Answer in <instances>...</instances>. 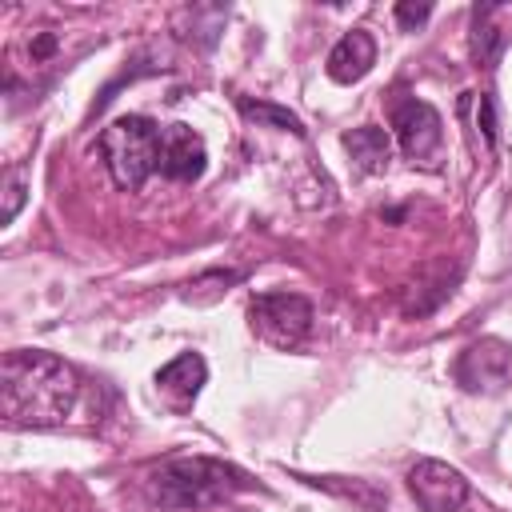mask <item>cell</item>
Listing matches in <instances>:
<instances>
[{
  "label": "cell",
  "instance_id": "1",
  "mask_svg": "<svg viewBox=\"0 0 512 512\" xmlns=\"http://www.w3.org/2000/svg\"><path fill=\"white\" fill-rule=\"evenodd\" d=\"M80 396V376L68 360L40 348H12L0 360V412L20 428L64 424Z\"/></svg>",
  "mask_w": 512,
  "mask_h": 512
},
{
  "label": "cell",
  "instance_id": "2",
  "mask_svg": "<svg viewBox=\"0 0 512 512\" xmlns=\"http://www.w3.org/2000/svg\"><path fill=\"white\" fill-rule=\"evenodd\" d=\"M148 488L164 508H208L248 488V476L216 456H172L148 472Z\"/></svg>",
  "mask_w": 512,
  "mask_h": 512
},
{
  "label": "cell",
  "instance_id": "3",
  "mask_svg": "<svg viewBox=\"0 0 512 512\" xmlns=\"http://www.w3.org/2000/svg\"><path fill=\"white\" fill-rule=\"evenodd\" d=\"M160 148L164 128L148 116H120L100 132V156L124 192H140L144 180L160 172Z\"/></svg>",
  "mask_w": 512,
  "mask_h": 512
},
{
  "label": "cell",
  "instance_id": "4",
  "mask_svg": "<svg viewBox=\"0 0 512 512\" xmlns=\"http://www.w3.org/2000/svg\"><path fill=\"white\" fill-rule=\"evenodd\" d=\"M252 328L260 332V340L276 344V348H296L308 332H312V304L296 292H260L248 304Z\"/></svg>",
  "mask_w": 512,
  "mask_h": 512
},
{
  "label": "cell",
  "instance_id": "5",
  "mask_svg": "<svg viewBox=\"0 0 512 512\" xmlns=\"http://www.w3.org/2000/svg\"><path fill=\"white\" fill-rule=\"evenodd\" d=\"M392 132L400 152L420 164V168H440V148H444V120L428 100H400L392 108Z\"/></svg>",
  "mask_w": 512,
  "mask_h": 512
},
{
  "label": "cell",
  "instance_id": "6",
  "mask_svg": "<svg viewBox=\"0 0 512 512\" xmlns=\"http://www.w3.org/2000/svg\"><path fill=\"white\" fill-rule=\"evenodd\" d=\"M408 492L424 512H456L468 500V480L460 468L424 456L408 468Z\"/></svg>",
  "mask_w": 512,
  "mask_h": 512
},
{
  "label": "cell",
  "instance_id": "7",
  "mask_svg": "<svg viewBox=\"0 0 512 512\" xmlns=\"http://www.w3.org/2000/svg\"><path fill=\"white\" fill-rule=\"evenodd\" d=\"M508 372H512V348L496 336L468 344L456 360V380L468 392H500L508 384Z\"/></svg>",
  "mask_w": 512,
  "mask_h": 512
},
{
  "label": "cell",
  "instance_id": "8",
  "mask_svg": "<svg viewBox=\"0 0 512 512\" xmlns=\"http://www.w3.org/2000/svg\"><path fill=\"white\" fill-rule=\"evenodd\" d=\"M208 164V148L200 140V132H192L188 124H164V148H160V172L168 180H196Z\"/></svg>",
  "mask_w": 512,
  "mask_h": 512
},
{
  "label": "cell",
  "instance_id": "9",
  "mask_svg": "<svg viewBox=\"0 0 512 512\" xmlns=\"http://www.w3.org/2000/svg\"><path fill=\"white\" fill-rule=\"evenodd\" d=\"M372 64H376V40L364 28H352L332 44L324 68H328V76L336 84H356V80H364L372 72Z\"/></svg>",
  "mask_w": 512,
  "mask_h": 512
},
{
  "label": "cell",
  "instance_id": "10",
  "mask_svg": "<svg viewBox=\"0 0 512 512\" xmlns=\"http://www.w3.org/2000/svg\"><path fill=\"white\" fill-rule=\"evenodd\" d=\"M204 380H208V364H204L200 352H184V356H176L172 364H164V368L156 372V384H160V392L172 400L176 412H184V408L200 396Z\"/></svg>",
  "mask_w": 512,
  "mask_h": 512
},
{
  "label": "cell",
  "instance_id": "11",
  "mask_svg": "<svg viewBox=\"0 0 512 512\" xmlns=\"http://www.w3.org/2000/svg\"><path fill=\"white\" fill-rule=\"evenodd\" d=\"M344 148L356 160V168H364V172H384L392 164V136H388V128H376V124L352 128V132H344Z\"/></svg>",
  "mask_w": 512,
  "mask_h": 512
},
{
  "label": "cell",
  "instance_id": "12",
  "mask_svg": "<svg viewBox=\"0 0 512 512\" xmlns=\"http://www.w3.org/2000/svg\"><path fill=\"white\" fill-rule=\"evenodd\" d=\"M236 108H240V116H244V120H252L256 128H280V132L304 136V120H300L296 112L280 108V104H268V100H248V96H240V100H236Z\"/></svg>",
  "mask_w": 512,
  "mask_h": 512
},
{
  "label": "cell",
  "instance_id": "13",
  "mask_svg": "<svg viewBox=\"0 0 512 512\" xmlns=\"http://www.w3.org/2000/svg\"><path fill=\"white\" fill-rule=\"evenodd\" d=\"M492 20V8H476L472 12V52L484 68H492L500 60V48H504V32L488 24Z\"/></svg>",
  "mask_w": 512,
  "mask_h": 512
},
{
  "label": "cell",
  "instance_id": "14",
  "mask_svg": "<svg viewBox=\"0 0 512 512\" xmlns=\"http://www.w3.org/2000/svg\"><path fill=\"white\" fill-rule=\"evenodd\" d=\"M476 124H480V132H484V140H488V144H496V104H492V96H488V92H480V108H476Z\"/></svg>",
  "mask_w": 512,
  "mask_h": 512
},
{
  "label": "cell",
  "instance_id": "15",
  "mask_svg": "<svg viewBox=\"0 0 512 512\" xmlns=\"http://www.w3.org/2000/svg\"><path fill=\"white\" fill-rule=\"evenodd\" d=\"M20 204H24V176H12V180H8V188H4V224H12V220H16Z\"/></svg>",
  "mask_w": 512,
  "mask_h": 512
},
{
  "label": "cell",
  "instance_id": "16",
  "mask_svg": "<svg viewBox=\"0 0 512 512\" xmlns=\"http://www.w3.org/2000/svg\"><path fill=\"white\" fill-rule=\"evenodd\" d=\"M432 16V8L428 4H396V20H400V28H416V24H424Z\"/></svg>",
  "mask_w": 512,
  "mask_h": 512
}]
</instances>
